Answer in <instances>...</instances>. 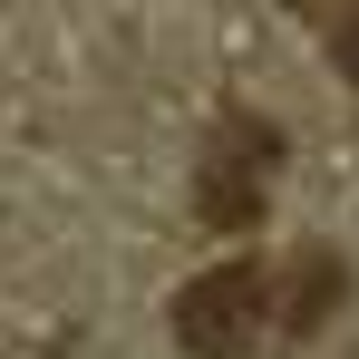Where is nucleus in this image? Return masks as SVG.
Here are the masks:
<instances>
[{
    "label": "nucleus",
    "instance_id": "1",
    "mask_svg": "<svg viewBox=\"0 0 359 359\" xmlns=\"http://www.w3.org/2000/svg\"><path fill=\"white\" fill-rule=\"evenodd\" d=\"M262 330H282V282L262 262H214L175 292V350L184 359H243Z\"/></svg>",
    "mask_w": 359,
    "mask_h": 359
},
{
    "label": "nucleus",
    "instance_id": "2",
    "mask_svg": "<svg viewBox=\"0 0 359 359\" xmlns=\"http://www.w3.org/2000/svg\"><path fill=\"white\" fill-rule=\"evenodd\" d=\"M272 175H282V126L272 117H224L204 165H194V214L214 233H252L262 204H272Z\"/></svg>",
    "mask_w": 359,
    "mask_h": 359
},
{
    "label": "nucleus",
    "instance_id": "3",
    "mask_svg": "<svg viewBox=\"0 0 359 359\" xmlns=\"http://www.w3.org/2000/svg\"><path fill=\"white\" fill-rule=\"evenodd\" d=\"M340 292H350V272H340L330 252H301V262H292V282H282V330H320Z\"/></svg>",
    "mask_w": 359,
    "mask_h": 359
},
{
    "label": "nucleus",
    "instance_id": "4",
    "mask_svg": "<svg viewBox=\"0 0 359 359\" xmlns=\"http://www.w3.org/2000/svg\"><path fill=\"white\" fill-rule=\"evenodd\" d=\"M330 59H340V78L359 88V0L340 10V20H330Z\"/></svg>",
    "mask_w": 359,
    "mask_h": 359
}]
</instances>
